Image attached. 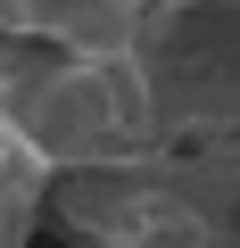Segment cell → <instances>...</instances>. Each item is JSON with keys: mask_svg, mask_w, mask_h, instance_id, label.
<instances>
[{"mask_svg": "<svg viewBox=\"0 0 240 248\" xmlns=\"http://www.w3.org/2000/svg\"><path fill=\"white\" fill-rule=\"evenodd\" d=\"M9 108L50 149V166H99L166 141V99L149 75V50H50L9 42Z\"/></svg>", "mask_w": 240, "mask_h": 248, "instance_id": "7a4b0ae2", "label": "cell"}, {"mask_svg": "<svg viewBox=\"0 0 240 248\" xmlns=\"http://www.w3.org/2000/svg\"><path fill=\"white\" fill-rule=\"evenodd\" d=\"M149 75L166 99V141L240 133V0H182L149 9Z\"/></svg>", "mask_w": 240, "mask_h": 248, "instance_id": "3957f363", "label": "cell"}, {"mask_svg": "<svg viewBox=\"0 0 240 248\" xmlns=\"http://www.w3.org/2000/svg\"><path fill=\"white\" fill-rule=\"evenodd\" d=\"M133 9H141V17H149V9H158V0H133Z\"/></svg>", "mask_w": 240, "mask_h": 248, "instance_id": "277c9868", "label": "cell"}, {"mask_svg": "<svg viewBox=\"0 0 240 248\" xmlns=\"http://www.w3.org/2000/svg\"><path fill=\"white\" fill-rule=\"evenodd\" d=\"M50 215L99 240H215L240 232V133L224 141H158L133 157L66 166L50 182Z\"/></svg>", "mask_w": 240, "mask_h": 248, "instance_id": "6da1fadb", "label": "cell"}]
</instances>
